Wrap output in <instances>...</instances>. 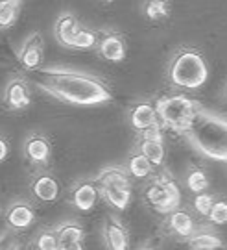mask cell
I'll list each match as a JSON object with an SVG mask.
<instances>
[{
	"mask_svg": "<svg viewBox=\"0 0 227 250\" xmlns=\"http://www.w3.org/2000/svg\"><path fill=\"white\" fill-rule=\"evenodd\" d=\"M35 72L41 80H35L37 89L44 91L52 99L72 106H102L113 100V91L100 76L72 67H39Z\"/></svg>",
	"mask_w": 227,
	"mask_h": 250,
	"instance_id": "cell-1",
	"label": "cell"
},
{
	"mask_svg": "<svg viewBox=\"0 0 227 250\" xmlns=\"http://www.w3.org/2000/svg\"><path fill=\"white\" fill-rule=\"evenodd\" d=\"M185 137L198 152L212 160L226 161L227 158V128L224 117L212 113L201 106L194 117L190 128L185 132Z\"/></svg>",
	"mask_w": 227,
	"mask_h": 250,
	"instance_id": "cell-2",
	"label": "cell"
},
{
	"mask_svg": "<svg viewBox=\"0 0 227 250\" xmlns=\"http://www.w3.org/2000/svg\"><path fill=\"white\" fill-rule=\"evenodd\" d=\"M168 82L179 89H200L209 80V63L203 54L192 46L177 48L168 63Z\"/></svg>",
	"mask_w": 227,
	"mask_h": 250,
	"instance_id": "cell-3",
	"label": "cell"
},
{
	"mask_svg": "<svg viewBox=\"0 0 227 250\" xmlns=\"http://www.w3.org/2000/svg\"><path fill=\"white\" fill-rule=\"evenodd\" d=\"M153 106H155L159 125L183 135L192 125L200 102H196L187 95H170V97L159 99Z\"/></svg>",
	"mask_w": 227,
	"mask_h": 250,
	"instance_id": "cell-4",
	"label": "cell"
},
{
	"mask_svg": "<svg viewBox=\"0 0 227 250\" xmlns=\"http://www.w3.org/2000/svg\"><path fill=\"white\" fill-rule=\"evenodd\" d=\"M144 198L155 211L159 213H170L181 202V189L170 174H161L150 184L144 191Z\"/></svg>",
	"mask_w": 227,
	"mask_h": 250,
	"instance_id": "cell-5",
	"label": "cell"
},
{
	"mask_svg": "<svg viewBox=\"0 0 227 250\" xmlns=\"http://www.w3.org/2000/svg\"><path fill=\"white\" fill-rule=\"evenodd\" d=\"M137 148L146 156V160L153 167H161L165 163V143H163V130L159 123L140 130Z\"/></svg>",
	"mask_w": 227,
	"mask_h": 250,
	"instance_id": "cell-6",
	"label": "cell"
},
{
	"mask_svg": "<svg viewBox=\"0 0 227 250\" xmlns=\"http://www.w3.org/2000/svg\"><path fill=\"white\" fill-rule=\"evenodd\" d=\"M96 50L107 62L120 63L128 54V45H126L122 34H118L114 30H104L98 34Z\"/></svg>",
	"mask_w": 227,
	"mask_h": 250,
	"instance_id": "cell-7",
	"label": "cell"
},
{
	"mask_svg": "<svg viewBox=\"0 0 227 250\" xmlns=\"http://www.w3.org/2000/svg\"><path fill=\"white\" fill-rule=\"evenodd\" d=\"M43 54H44V41L39 32H34L24 39V43L19 48V63L24 71L34 72L43 65Z\"/></svg>",
	"mask_w": 227,
	"mask_h": 250,
	"instance_id": "cell-8",
	"label": "cell"
},
{
	"mask_svg": "<svg viewBox=\"0 0 227 250\" xmlns=\"http://www.w3.org/2000/svg\"><path fill=\"white\" fill-rule=\"evenodd\" d=\"M4 104L13 111H22L32 104V89L26 78L13 76L4 89Z\"/></svg>",
	"mask_w": 227,
	"mask_h": 250,
	"instance_id": "cell-9",
	"label": "cell"
},
{
	"mask_svg": "<svg viewBox=\"0 0 227 250\" xmlns=\"http://www.w3.org/2000/svg\"><path fill=\"white\" fill-rule=\"evenodd\" d=\"M22 152H24V158L37 167H46L52 160V145L48 141V137L37 132L30 134L24 139Z\"/></svg>",
	"mask_w": 227,
	"mask_h": 250,
	"instance_id": "cell-10",
	"label": "cell"
},
{
	"mask_svg": "<svg viewBox=\"0 0 227 250\" xmlns=\"http://www.w3.org/2000/svg\"><path fill=\"white\" fill-rule=\"evenodd\" d=\"M35 223V209L28 200H13L6 209V224L9 230H26Z\"/></svg>",
	"mask_w": 227,
	"mask_h": 250,
	"instance_id": "cell-11",
	"label": "cell"
},
{
	"mask_svg": "<svg viewBox=\"0 0 227 250\" xmlns=\"http://www.w3.org/2000/svg\"><path fill=\"white\" fill-rule=\"evenodd\" d=\"M100 200V188L95 180L78 182L70 191V202L79 211H91Z\"/></svg>",
	"mask_w": 227,
	"mask_h": 250,
	"instance_id": "cell-12",
	"label": "cell"
},
{
	"mask_svg": "<svg viewBox=\"0 0 227 250\" xmlns=\"http://www.w3.org/2000/svg\"><path fill=\"white\" fill-rule=\"evenodd\" d=\"M104 243L111 250L130 249V233L116 215H107L104 223Z\"/></svg>",
	"mask_w": 227,
	"mask_h": 250,
	"instance_id": "cell-13",
	"label": "cell"
},
{
	"mask_svg": "<svg viewBox=\"0 0 227 250\" xmlns=\"http://www.w3.org/2000/svg\"><path fill=\"white\" fill-rule=\"evenodd\" d=\"M57 233V250H81L83 249V239H85V232L83 226L74 221H67V223L59 224L56 228Z\"/></svg>",
	"mask_w": 227,
	"mask_h": 250,
	"instance_id": "cell-14",
	"label": "cell"
},
{
	"mask_svg": "<svg viewBox=\"0 0 227 250\" xmlns=\"http://www.w3.org/2000/svg\"><path fill=\"white\" fill-rule=\"evenodd\" d=\"M30 189L34 193V197L37 200H43V202H54L57 195H59V180L54 176L52 172H39L35 174Z\"/></svg>",
	"mask_w": 227,
	"mask_h": 250,
	"instance_id": "cell-15",
	"label": "cell"
},
{
	"mask_svg": "<svg viewBox=\"0 0 227 250\" xmlns=\"http://www.w3.org/2000/svg\"><path fill=\"white\" fill-rule=\"evenodd\" d=\"M79 28V21L74 13L65 11L56 19L54 24V37L56 41L65 48H74V36Z\"/></svg>",
	"mask_w": 227,
	"mask_h": 250,
	"instance_id": "cell-16",
	"label": "cell"
},
{
	"mask_svg": "<svg viewBox=\"0 0 227 250\" xmlns=\"http://www.w3.org/2000/svg\"><path fill=\"white\" fill-rule=\"evenodd\" d=\"M130 123L137 132L151 125H157L159 121L157 113H155V106L151 102H137L130 111Z\"/></svg>",
	"mask_w": 227,
	"mask_h": 250,
	"instance_id": "cell-17",
	"label": "cell"
},
{
	"mask_svg": "<svg viewBox=\"0 0 227 250\" xmlns=\"http://www.w3.org/2000/svg\"><path fill=\"white\" fill-rule=\"evenodd\" d=\"M98 188H105V186H124V188H131V176L128 170L122 167H104V169L95 176Z\"/></svg>",
	"mask_w": 227,
	"mask_h": 250,
	"instance_id": "cell-18",
	"label": "cell"
},
{
	"mask_svg": "<svg viewBox=\"0 0 227 250\" xmlns=\"http://www.w3.org/2000/svg\"><path fill=\"white\" fill-rule=\"evenodd\" d=\"M168 215V226H170V230L174 233H177L179 237H183L187 239L190 233L194 232V221L192 217L189 215V211H185V209H172Z\"/></svg>",
	"mask_w": 227,
	"mask_h": 250,
	"instance_id": "cell-19",
	"label": "cell"
},
{
	"mask_svg": "<svg viewBox=\"0 0 227 250\" xmlns=\"http://www.w3.org/2000/svg\"><path fill=\"white\" fill-rule=\"evenodd\" d=\"M100 197H104L116 209H126L131 200V188L124 186H105L100 188Z\"/></svg>",
	"mask_w": 227,
	"mask_h": 250,
	"instance_id": "cell-20",
	"label": "cell"
},
{
	"mask_svg": "<svg viewBox=\"0 0 227 250\" xmlns=\"http://www.w3.org/2000/svg\"><path fill=\"white\" fill-rule=\"evenodd\" d=\"M126 170H128V174H130L131 178L135 180H144L148 178L150 174H151V170H153V165L146 160V156L142 154V152H133L130 156V160H128V165H126Z\"/></svg>",
	"mask_w": 227,
	"mask_h": 250,
	"instance_id": "cell-21",
	"label": "cell"
},
{
	"mask_svg": "<svg viewBox=\"0 0 227 250\" xmlns=\"http://www.w3.org/2000/svg\"><path fill=\"white\" fill-rule=\"evenodd\" d=\"M189 247L194 250H214V249H222L224 247V241L220 239L216 233L212 232H192L189 237Z\"/></svg>",
	"mask_w": 227,
	"mask_h": 250,
	"instance_id": "cell-22",
	"label": "cell"
},
{
	"mask_svg": "<svg viewBox=\"0 0 227 250\" xmlns=\"http://www.w3.org/2000/svg\"><path fill=\"white\" fill-rule=\"evenodd\" d=\"M170 9H172L170 0H144L142 2V15L153 22L168 19Z\"/></svg>",
	"mask_w": 227,
	"mask_h": 250,
	"instance_id": "cell-23",
	"label": "cell"
},
{
	"mask_svg": "<svg viewBox=\"0 0 227 250\" xmlns=\"http://www.w3.org/2000/svg\"><path fill=\"white\" fill-rule=\"evenodd\" d=\"M19 11H20V0L0 2V30L13 26L19 19Z\"/></svg>",
	"mask_w": 227,
	"mask_h": 250,
	"instance_id": "cell-24",
	"label": "cell"
},
{
	"mask_svg": "<svg viewBox=\"0 0 227 250\" xmlns=\"http://www.w3.org/2000/svg\"><path fill=\"white\" fill-rule=\"evenodd\" d=\"M35 250H57V233L56 228H44L37 233L32 241Z\"/></svg>",
	"mask_w": 227,
	"mask_h": 250,
	"instance_id": "cell-25",
	"label": "cell"
},
{
	"mask_svg": "<svg viewBox=\"0 0 227 250\" xmlns=\"http://www.w3.org/2000/svg\"><path fill=\"white\" fill-rule=\"evenodd\" d=\"M187 188L190 189L192 193H201L207 191L209 188V176L205 174V170L200 167H192L187 174Z\"/></svg>",
	"mask_w": 227,
	"mask_h": 250,
	"instance_id": "cell-26",
	"label": "cell"
},
{
	"mask_svg": "<svg viewBox=\"0 0 227 250\" xmlns=\"http://www.w3.org/2000/svg\"><path fill=\"white\" fill-rule=\"evenodd\" d=\"M98 41V34L87 28H78L76 36H74V48L78 50H87V48H95Z\"/></svg>",
	"mask_w": 227,
	"mask_h": 250,
	"instance_id": "cell-27",
	"label": "cell"
},
{
	"mask_svg": "<svg viewBox=\"0 0 227 250\" xmlns=\"http://www.w3.org/2000/svg\"><path fill=\"white\" fill-rule=\"evenodd\" d=\"M207 219H209L212 224H216V226H224V224L227 223L226 200H214L212 206H210L209 213H207Z\"/></svg>",
	"mask_w": 227,
	"mask_h": 250,
	"instance_id": "cell-28",
	"label": "cell"
},
{
	"mask_svg": "<svg viewBox=\"0 0 227 250\" xmlns=\"http://www.w3.org/2000/svg\"><path fill=\"white\" fill-rule=\"evenodd\" d=\"M212 202H214V197H212V195H207L205 191L196 193V198H194V209H196L200 215H203V217H207Z\"/></svg>",
	"mask_w": 227,
	"mask_h": 250,
	"instance_id": "cell-29",
	"label": "cell"
},
{
	"mask_svg": "<svg viewBox=\"0 0 227 250\" xmlns=\"http://www.w3.org/2000/svg\"><path fill=\"white\" fill-rule=\"evenodd\" d=\"M9 156V143L6 141V137L0 135V163L6 161Z\"/></svg>",
	"mask_w": 227,
	"mask_h": 250,
	"instance_id": "cell-30",
	"label": "cell"
},
{
	"mask_svg": "<svg viewBox=\"0 0 227 250\" xmlns=\"http://www.w3.org/2000/svg\"><path fill=\"white\" fill-rule=\"evenodd\" d=\"M100 2H114V0H100Z\"/></svg>",
	"mask_w": 227,
	"mask_h": 250,
	"instance_id": "cell-31",
	"label": "cell"
},
{
	"mask_svg": "<svg viewBox=\"0 0 227 250\" xmlns=\"http://www.w3.org/2000/svg\"><path fill=\"white\" fill-rule=\"evenodd\" d=\"M0 2H8V0H0Z\"/></svg>",
	"mask_w": 227,
	"mask_h": 250,
	"instance_id": "cell-32",
	"label": "cell"
},
{
	"mask_svg": "<svg viewBox=\"0 0 227 250\" xmlns=\"http://www.w3.org/2000/svg\"><path fill=\"white\" fill-rule=\"evenodd\" d=\"M20 2H22V0H20Z\"/></svg>",
	"mask_w": 227,
	"mask_h": 250,
	"instance_id": "cell-33",
	"label": "cell"
}]
</instances>
